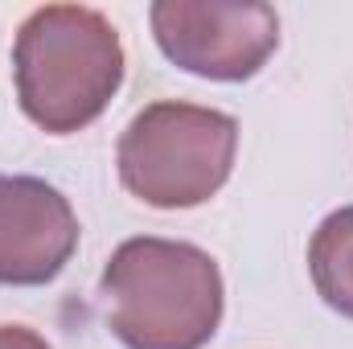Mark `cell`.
<instances>
[{
    "label": "cell",
    "mask_w": 353,
    "mask_h": 349,
    "mask_svg": "<svg viewBox=\"0 0 353 349\" xmlns=\"http://www.w3.org/2000/svg\"><path fill=\"white\" fill-rule=\"evenodd\" d=\"M107 329L128 349H201L226 308L222 271L210 251L140 235L111 251L103 267Z\"/></svg>",
    "instance_id": "6da1fadb"
},
{
    "label": "cell",
    "mask_w": 353,
    "mask_h": 349,
    "mask_svg": "<svg viewBox=\"0 0 353 349\" xmlns=\"http://www.w3.org/2000/svg\"><path fill=\"white\" fill-rule=\"evenodd\" d=\"M123 41L87 4L33 8L12 41V79L21 111L50 136L94 123L123 87Z\"/></svg>",
    "instance_id": "7a4b0ae2"
},
{
    "label": "cell",
    "mask_w": 353,
    "mask_h": 349,
    "mask_svg": "<svg viewBox=\"0 0 353 349\" xmlns=\"http://www.w3.org/2000/svg\"><path fill=\"white\" fill-rule=\"evenodd\" d=\"M239 119L201 107L161 99L148 103L119 136L115 169L132 197L152 210H193L210 201L234 169Z\"/></svg>",
    "instance_id": "3957f363"
},
{
    "label": "cell",
    "mask_w": 353,
    "mask_h": 349,
    "mask_svg": "<svg viewBox=\"0 0 353 349\" xmlns=\"http://www.w3.org/2000/svg\"><path fill=\"white\" fill-rule=\"evenodd\" d=\"M148 21L176 70L210 83L255 79L279 50V12L263 0H157Z\"/></svg>",
    "instance_id": "277c9868"
},
{
    "label": "cell",
    "mask_w": 353,
    "mask_h": 349,
    "mask_svg": "<svg viewBox=\"0 0 353 349\" xmlns=\"http://www.w3.org/2000/svg\"><path fill=\"white\" fill-rule=\"evenodd\" d=\"M79 251V214L70 197L41 177H0V283L41 288Z\"/></svg>",
    "instance_id": "5b68a950"
},
{
    "label": "cell",
    "mask_w": 353,
    "mask_h": 349,
    "mask_svg": "<svg viewBox=\"0 0 353 349\" xmlns=\"http://www.w3.org/2000/svg\"><path fill=\"white\" fill-rule=\"evenodd\" d=\"M308 275L316 296L353 321V206L333 210L308 243Z\"/></svg>",
    "instance_id": "8992f818"
},
{
    "label": "cell",
    "mask_w": 353,
    "mask_h": 349,
    "mask_svg": "<svg viewBox=\"0 0 353 349\" xmlns=\"http://www.w3.org/2000/svg\"><path fill=\"white\" fill-rule=\"evenodd\" d=\"M0 349H54L41 333L25 329V325H0Z\"/></svg>",
    "instance_id": "52a82bcc"
}]
</instances>
